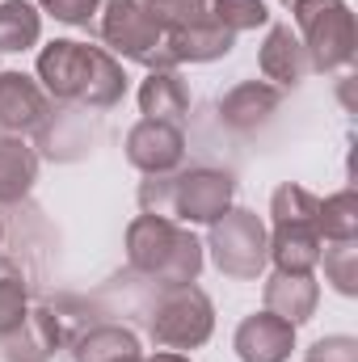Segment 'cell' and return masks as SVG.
<instances>
[{"label":"cell","instance_id":"cell-1","mask_svg":"<svg viewBox=\"0 0 358 362\" xmlns=\"http://www.w3.org/2000/svg\"><path fill=\"white\" fill-rule=\"evenodd\" d=\"M38 85L55 101H76L89 110H114L127 97V72L105 47L55 38L38 51Z\"/></svg>","mask_w":358,"mask_h":362},{"label":"cell","instance_id":"cell-2","mask_svg":"<svg viewBox=\"0 0 358 362\" xmlns=\"http://www.w3.org/2000/svg\"><path fill=\"white\" fill-rule=\"evenodd\" d=\"M207 262L202 240L165 215H135L127 223V266L161 286L173 282H198Z\"/></svg>","mask_w":358,"mask_h":362},{"label":"cell","instance_id":"cell-3","mask_svg":"<svg viewBox=\"0 0 358 362\" xmlns=\"http://www.w3.org/2000/svg\"><path fill=\"white\" fill-rule=\"evenodd\" d=\"M139 206L144 215H165L178 223H202L211 228L228 206H236V181L224 169L194 165L181 173L148 177L139 185Z\"/></svg>","mask_w":358,"mask_h":362},{"label":"cell","instance_id":"cell-4","mask_svg":"<svg viewBox=\"0 0 358 362\" xmlns=\"http://www.w3.org/2000/svg\"><path fill=\"white\" fill-rule=\"evenodd\" d=\"M321 198L299 181H282L270 198V262L282 274H312L321 266V228H316Z\"/></svg>","mask_w":358,"mask_h":362},{"label":"cell","instance_id":"cell-5","mask_svg":"<svg viewBox=\"0 0 358 362\" xmlns=\"http://www.w3.org/2000/svg\"><path fill=\"white\" fill-rule=\"evenodd\" d=\"M93 34L105 42V51L114 59H131L148 72L161 68H178L169 55V38L165 25L148 13L144 0H101V13L93 21Z\"/></svg>","mask_w":358,"mask_h":362},{"label":"cell","instance_id":"cell-6","mask_svg":"<svg viewBox=\"0 0 358 362\" xmlns=\"http://www.w3.org/2000/svg\"><path fill=\"white\" fill-rule=\"evenodd\" d=\"M291 17H295V34L308 51L312 72H342L354 64L358 30L346 0H295Z\"/></svg>","mask_w":358,"mask_h":362},{"label":"cell","instance_id":"cell-7","mask_svg":"<svg viewBox=\"0 0 358 362\" xmlns=\"http://www.w3.org/2000/svg\"><path fill=\"white\" fill-rule=\"evenodd\" d=\"M215 333V303L198 282H173L161 286L156 303L148 308V337L161 350H198Z\"/></svg>","mask_w":358,"mask_h":362},{"label":"cell","instance_id":"cell-8","mask_svg":"<svg viewBox=\"0 0 358 362\" xmlns=\"http://www.w3.org/2000/svg\"><path fill=\"white\" fill-rule=\"evenodd\" d=\"M202 249L211 253L215 270L236 282H258L270 266V232L258 219V211H249V206H228L211 223Z\"/></svg>","mask_w":358,"mask_h":362},{"label":"cell","instance_id":"cell-9","mask_svg":"<svg viewBox=\"0 0 358 362\" xmlns=\"http://www.w3.org/2000/svg\"><path fill=\"white\" fill-rule=\"evenodd\" d=\"M51 118L47 89L25 72H0V139H25Z\"/></svg>","mask_w":358,"mask_h":362},{"label":"cell","instance_id":"cell-10","mask_svg":"<svg viewBox=\"0 0 358 362\" xmlns=\"http://www.w3.org/2000/svg\"><path fill=\"white\" fill-rule=\"evenodd\" d=\"M127 160H131L144 177L178 173L181 160H185V131H181V127H169V122L139 118V122L127 131Z\"/></svg>","mask_w":358,"mask_h":362},{"label":"cell","instance_id":"cell-11","mask_svg":"<svg viewBox=\"0 0 358 362\" xmlns=\"http://www.w3.org/2000/svg\"><path fill=\"white\" fill-rule=\"evenodd\" d=\"M232 350L241 362H287L295 350V325L278 320L274 312H253L236 325Z\"/></svg>","mask_w":358,"mask_h":362},{"label":"cell","instance_id":"cell-12","mask_svg":"<svg viewBox=\"0 0 358 362\" xmlns=\"http://www.w3.org/2000/svg\"><path fill=\"white\" fill-rule=\"evenodd\" d=\"M64 346V325L51 308H30L25 320L4 337V358L8 362H51Z\"/></svg>","mask_w":358,"mask_h":362},{"label":"cell","instance_id":"cell-13","mask_svg":"<svg viewBox=\"0 0 358 362\" xmlns=\"http://www.w3.org/2000/svg\"><path fill=\"white\" fill-rule=\"evenodd\" d=\"M258 68H262L266 85H274V89H295L312 72L308 68V51H304L299 34L291 25H270L266 42L258 51Z\"/></svg>","mask_w":358,"mask_h":362},{"label":"cell","instance_id":"cell-14","mask_svg":"<svg viewBox=\"0 0 358 362\" xmlns=\"http://www.w3.org/2000/svg\"><path fill=\"white\" fill-rule=\"evenodd\" d=\"M282 89H274L266 81H241L236 89H228L219 97V122L228 131H258L262 122H270V114L278 110Z\"/></svg>","mask_w":358,"mask_h":362},{"label":"cell","instance_id":"cell-15","mask_svg":"<svg viewBox=\"0 0 358 362\" xmlns=\"http://www.w3.org/2000/svg\"><path fill=\"white\" fill-rule=\"evenodd\" d=\"M266 312H274L278 320H287V325H308L312 316H316V303H321V286H316V278L312 274H282L274 270L266 278Z\"/></svg>","mask_w":358,"mask_h":362},{"label":"cell","instance_id":"cell-16","mask_svg":"<svg viewBox=\"0 0 358 362\" xmlns=\"http://www.w3.org/2000/svg\"><path fill=\"white\" fill-rule=\"evenodd\" d=\"M139 114L152 118V122L185 127V114H190V89H185V81H181L178 68L148 72V81L139 85Z\"/></svg>","mask_w":358,"mask_h":362},{"label":"cell","instance_id":"cell-17","mask_svg":"<svg viewBox=\"0 0 358 362\" xmlns=\"http://www.w3.org/2000/svg\"><path fill=\"white\" fill-rule=\"evenodd\" d=\"M165 38H169V55H173L178 68L181 64H215V59H224L236 47V34L224 30L215 17L198 21V25H185V30H173Z\"/></svg>","mask_w":358,"mask_h":362},{"label":"cell","instance_id":"cell-18","mask_svg":"<svg viewBox=\"0 0 358 362\" xmlns=\"http://www.w3.org/2000/svg\"><path fill=\"white\" fill-rule=\"evenodd\" d=\"M38 181V152L25 139H0V206L21 202Z\"/></svg>","mask_w":358,"mask_h":362},{"label":"cell","instance_id":"cell-19","mask_svg":"<svg viewBox=\"0 0 358 362\" xmlns=\"http://www.w3.org/2000/svg\"><path fill=\"white\" fill-rule=\"evenodd\" d=\"M131 354H144V350L127 325H93L72 341V362H118Z\"/></svg>","mask_w":358,"mask_h":362},{"label":"cell","instance_id":"cell-20","mask_svg":"<svg viewBox=\"0 0 358 362\" xmlns=\"http://www.w3.org/2000/svg\"><path fill=\"white\" fill-rule=\"evenodd\" d=\"M42 38V13L30 0H0V51L21 55L38 47Z\"/></svg>","mask_w":358,"mask_h":362},{"label":"cell","instance_id":"cell-21","mask_svg":"<svg viewBox=\"0 0 358 362\" xmlns=\"http://www.w3.org/2000/svg\"><path fill=\"white\" fill-rule=\"evenodd\" d=\"M316 228L325 245L337 240H358V194L354 189H337L329 198H321L316 206Z\"/></svg>","mask_w":358,"mask_h":362},{"label":"cell","instance_id":"cell-22","mask_svg":"<svg viewBox=\"0 0 358 362\" xmlns=\"http://www.w3.org/2000/svg\"><path fill=\"white\" fill-rule=\"evenodd\" d=\"M321 262H325V282L354 299L358 295V240H337V245H325L321 249Z\"/></svg>","mask_w":358,"mask_h":362},{"label":"cell","instance_id":"cell-23","mask_svg":"<svg viewBox=\"0 0 358 362\" xmlns=\"http://www.w3.org/2000/svg\"><path fill=\"white\" fill-rule=\"evenodd\" d=\"M148 13L165 25V34L173 30H185V25H198V21H211V4L215 0H144Z\"/></svg>","mask_w":358,"mask_h":362},{"label":"cell","instance_id":"cell-24","mask_svg":"<svg viewBox=\"0 0 358 362\" xmlns=\"http://www.w3.org/2000/svg\"><path fill=\"white\" fill-rule=\"evenodd\" d=\"M211 13H215V21H219L224 30H232V34H245V30H262V25H270L266 0H215Z\"/></svg>","mask_w":358,"mask_h":362},{"label":"cell","instance_id":"cell-25","mask_svg":"<svg viewBox=\"0 0 358 362\" xmlns=\"http://www.w3.org/2000/svg\"><path fill=\"white\" fill-rule=\"evenodd\" d=\"M25 312H30V295H25V282H21V274L17 270H0V341L25 320Z\"/></svg>","mask_w":358,"mask_h":362},{"label":"cell","instance_id":"cell-26","mask_svg":"<svg viewBox=\"0 0 358 362\" xmlns=\"http://www.w3.org/2000/svg\"><path fill=\"white\" fill-rule=\"evenodd\" d=\"M42 13H51L55 21L64 25H76V30H93L97 13H101V0H38Z\"/></svg>","mask_w":358,"mask_h":362},{"label":"cell","instance_id":"cell-27","mask_svg":"<svg viewBox=\"0 0 358 362\" xmlns=\"http://www.w3.org/2000/svg\"><path fill=\"white\" fill-rule=\"evenodd\" d=\"M304 362H358V341L346 337V333L321 337V341H312V350L304 354Z\"/></svg>","mask_w":358,"mask_h":362},{"label":"cell","instance_id":"cell-28","mask_svg":"<svg viewBox=\"0 0 358 362\" xmlns=\"http://www.w3.org/2000/svg\"><path fill=\"white\" fill-rule=\"evenodd\" d=\"M144 362H194L190 354H178V350H161V354H148Z\"/></svg>","mask_w":358,"mask_h":362},{"label":"cell","instance_id":"cell-29","mask_svg":"<svg viewBox=\"0 0 358 362\" xmlns=\"http://www.w3.org/2000/svg\"><path fill=\"white\" fill-rule=\"evenodd\" d=\"M118 362H144V354H131V358H118Z\"/></svg>","mask_w":358,"mask_h":362},{"label":"cell","instance_id":"cell-30","mask_svg":"<svg viewBox=\"0 0 358 362\" xmlns=\"http://www.w3.org/2000/svg\"><path fill=\"white\" fill-rule=\"evenodd\" d=\"M278 4H282V8H291V4H295V0H278Z\"/></svg>","mask_w":358,"mask_h":362},{"label":"cell","instance_id":"cell-31","mask_svg":"<svg viewBox=\"0 0 358 362\" xmlns=\"http://www.w3.org/2000/svg\"><path fill=\"white\" fill-rule=\"evenodd\" d=\"M0 245H4V223H0Z\"/></svg>","mask_w":358,"mask_h":362}]
</instances>
